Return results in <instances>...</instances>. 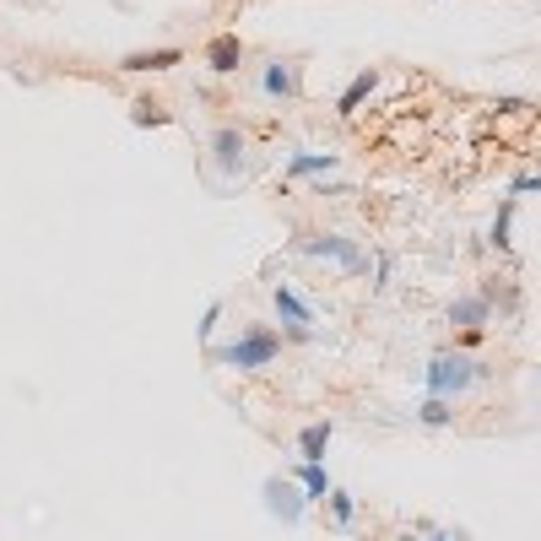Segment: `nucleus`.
Here are the masks:
<instances>
[{
	"mask_svg": "<svg viewBox=\"0 0 541 541\" xmlns=\"http://www.w3.org/2000/svg\"><path fill=\"white\" fill-rule=\"evenodd\" d=\"M206 358L217 363V368H233V374H260V368H271L276 358H282V336H276L271 325L249 320L244 331L228 341V347H217V341H211Z\"/></svg>",
	"mask_w": 541,
	"mask_h": 541,
	"instance_id": "obj_1",
	"label": "nucleus"
},
{
	"mask_svg": "<svg viewBox=\"0 0 541 541\" xmlns=\"http://www.w3.org/2000/svg\"><path fill=\"white\" fill-rule=\"evenodd\" d=\"M487 379H493V363L460 358V352H439L422 368V390L439 395V401H455V395H466L471 385H487Z\"/></svg>",
	"mask_w": 541,
	"mask_h": 541,
	"instance_id": "obj_2",
	"label": "nucleus"
},
{
	"mask_svg": "<svg viewBox=\"0 0 541 541\" xmlns=\"http://www.w3.org/2000/svg\"><path fill=\"white\" fill-rule=\"evenodd\" d=\"M298 255L325 260V266H336L341 276H363L368 271V249L358 239H347V233H303Z\"/></svg>",
	"mask_w": 541,
	"mask_h": 541,
	"instance_id": "obj_3",
	"label": "nucleus"
},
{
	"mask_svg": "<svg viewBox=\"0 0 541 541\" xmlns=\"http://www.w3.org/2000/svg\"><path fill=\"white\" fill-rule=\"evenodd\" d=\"M271 303H276V314H282V325H287V336H293V341H320V331H314V303L303 298L293 282H276Z\"/></svg>",
	"mask_w": 541,
	"mask_h": 541,
	"instance_id": "obj_4",
	"label": "nucleus"
},
{
	"mask_svg": "<svg viewBox=\"0 0 541 541\" xmlns=\"http://www.w3.org/2000/svg\"><path fill=\"white\" fill-rule=\"evenodd\" d=\"M260 504H266V514L282 520V525H303V514H309V498L298 493L293 477H266L260 482Z\"/></svg>",
	"mask_w": 541,
	"mask_h": 541,
	"instance_id": "obj_5",
	"label": "nucleus"
},
{
	"mask_svg": "<svg viewBox=\"0 0 541 541\" xmlns=\"http://www.w3.org/2000/svg\"><path fill=\"white\" fill-rule=\"evenodd\" d=\"M450 325H460L466 336H482V325H493V287H482V293H460L450 303Z\"/></svg>",
	"mask_w": 541,
	"mask_h": 541,
	"instance_id": "obj_6",
	"label": "nucleus"
},
{
	"mask_svg": "<svg viewBox=\"0 0 541 541\" xmlns=\"http://www.w3.org/2000/svg\"><path fill=\"white\" fill-rule=\"evenodd\" d=\"M211 157H217L222 174H244V163H249V136H244L239 125H217V130H211Z\"/></svg>",
	"mask_w": 541,
	"mask_h": 541,
	"instance_id": "obj_7",
	"label": "nucleus"
},
{
	"mask_svg": "<svg viewBox=\"0 0 541 541\" xmlns=\"http://www.w3.org/2000/svg\"><path fill=\"white\" fill-rule=\"evenodd\" d=\"M201 60H206L211 76H233V71L244 65V38H239V33H217V38L201 49Z\"/></svg>",
	"mask_w": 541,
	"mask_h": 541,
	"instance_id": "obj_8",
	"label": "nucleus"
},
{
	"mask_svg": "<svg viewBox=\"0 0 541 541\" xmlns=\"http://www.w3.org/2000/svg\"><path fill=\"white\" fill-rule=\"evenodd\" d=\"M298 87H303V76H298V60H266V71H260V92H266V98H298Z\"/></svg>",
	"mask_w": 541,
	"mask_h": 541,
	"instance_id": "obj_9",
	"label": "nucleus"
},
{
	"mask_svg": "<svg viewBox=\"0 0 541 541\" xmlns=\"http://www.w3.org/2000/svg\"><path fill=\"white\" fill-rule=\"evenodd\" d=\"M174 65H184V49H130V55L120 60V71H130V76H157V71H174Z\"/></svg>",
	"mask_w": 541,
	"mask_h": 541,
	"instance_id": "obj_10",
	"label": "nucleus"
},
{
	"mask_svg": "<svg viewBox=\"0 0 541 541\" xmlns=\"http://www.w3.org/2000/svg\"><path fill=\"white\" fill-rule=\"evenodd\" d=\"M336 163H341L336 152H320V147H303V152H293V157H287L282 179H325V174H331Z\"/></svg>",
	"mask_w": 541,
	"mask_h": 541,
	"instance_id": "obj_11",
	"label": "nucleus"
},
{
	"mask_svg": "<svg viewBox=\"0 0 541 541\" xmlns=\"http://www.w3.org/2000/svg\"><path fill=\"white\" fill-rule=\"evenodd\" d=\"M374 87H379V71H374V65H368V71H358V76H352V82L341 87V98H336V114H341V120H352V114H358L363 103L374 98Z\"/></svg>",
	"mask_w": 541,
	"mask_h": 541,
	"instance_id": "obj_12",
	"label": "nucleus"
},
{
	"mask_svg": "<svg viewBox=\"0 0 541 541\" xmlns=\"http://www.w3.org/2000/svg\"><path fill=\"white\" fill-rule=\"evenodd\" d=\"M331 439H336V422H331V417L309 422V428L298 433V460H314V466H325V450H331Z\"/></svg>",
	"mask_w": 541,
	"mask_h": 541,
	"instance_id": "obj_13",
	"label": "nucleus"
},
{
	"mask_svg": "<svg viewBox=\"0 0 541 541\" xmlns=\"http://www.w3.org/2000/svg\"><path fill=\"white\" fill-rule=\"evenodd\" d=\"M287 477L298 482V493L309 498V504H320V498L336 487V482H331V471H325V466H314V460H293V471H287Z\"/></svg>",
	"mask_w": 541,
	"mask_h": 541,
	"instance_id": "obj_14",
	"label": "nucleus"
},
{
	"mask_svg": "<svg viewBox=\"0 0 541 541\" xmlns=\"http://www.w3.org/2000/svg\"><path fill=\"white\" fill-rule=\"evenodd\" d=\"M130 125H136V130H163V125H174V109H168L163 98H152V92H147V98L130 103Z\"/></svg>",
	"mask_w": 541,
	"mask_h": 541,
	"instance_id": "obj_15",
	"label": "nucleus"
},
{
	"mask_svg": "<svg viewBox=\"0 0 541 541\" xmlns=\"http://www.w3.org/2000/svg\"><path fill=\"white\" fill-rule=\"evenodd\" d=\"M412 422L422 428H455V401H439V395H422L412 406Z\"/></svg>",
	"mask_w": 541,
	"mask_h": 541,
	"instance_id": "obj_16",
	"label": "nucleus"
},
{
	"mask_svg": "<svg viewBox=\"0 0 541 541\" xmlns=\"http://www.w3.org/2000/svg\"><path fill=\"white\" fill-rule=\"evenodd\" d=\"M320 504H325V514H331L341 531H352V520H358V498H352L347 487H331V493H325Z\"/></svg>",
	"mask_w": 541,
	"mask_h": 541,
	"instance_id": "obj_17",
	"label": "nucleus"
},
{
	"mask_svg": "<svg viewBox=\"0 0 541 541\" xmlns=\"http://www.w3.org/2000/svg\"><path fill=\"white\" fill-rule=\"evenodd\" d=\"M222 309H228V303H222V298H206V309H201V325H195V336H201V347H211V336H217V325H222Z\"/></svg>",
	"mask_w": 541,
	"mask_h": 541,
	"instance_id": "obj_18",
	"label": "nucleus"
},
{
	"mask_svg": "<svg viewBox=\"0 0 541 541\" xmlns=\"http://www.w3.org/2000/svg\"><path fill=\"white\" fill-rule=\"evenodd\" d=\"M514 206H520V201H504V206H498V217H493V249H509V228H514Z\"/></svg>",
	"mask_w": 541,
	"mask_h": 541,
	"instance_id": "obj_19",
	"label": "nucleus"
},
{
	"mask_svg": "<svg viewBox=\"0 0 541 541\" xmlns=\"http://www.w3.org/2000/svg\"><path fill=\"white\" fill-rule=\"evenodd\" d=\"M368 266H374V282H368V287H374V293H385V287H390V255L379 249V255H368Z\"/></svg>",
	"mask_w": 541,
	"mask_h": 541,
	"instance_id": "obj_20",
	"label": "nucleus"
},
{
	"mask_svg": "<svg viewBox=\"0 0 541 541\" xmlns=\"http://www.w3.org/2000/svg\"><path fill=\"white\" fill-rule=\"evenodd\" d=\"M541 190V179L536 174H514V184H509V201H525V195H536Z\"/></svg>",
	"mask_w": 541,
	"mask_h": 541,
	"instance_id": "obj_21",
	"label": "nucleus"
},
{
	"mask_svg": "<svg viewBox=\"0 0 541 541\" xmlns=\"http://www.w3.org/2000/svg\"><path fill=\"white\" fill-rule=\"evenodd\" d=\"M422 541H466V531H422Z\"/></svg>",
	"mask_w": 541,
	"mask_h": 541,
	"instance_id": "obj_22",
	"label": "nucleus"
}]
</instances>
